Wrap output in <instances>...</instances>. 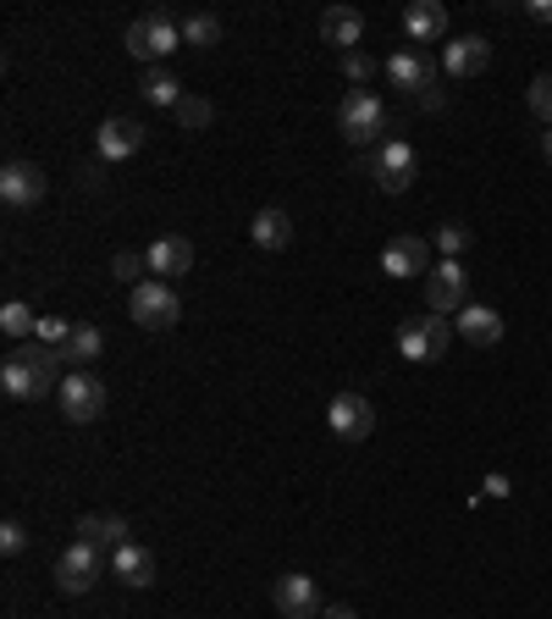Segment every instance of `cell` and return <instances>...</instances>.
Wrapping results in <instances>:
<instances>
[{
  "mask_svg": "<svg viewBox=\"0 0 552 619\" xmlns=\"http://www.w3.org/2000/svg\"><path fill=\"white\" fill-rule=\"evenodd\" d=\"M337 128H343L348 145H371V139H382L393 122H387V106H382L371 89H348L343 106H337Z\"/></svg>",
  "mask_w": 552,
  "mask_h": 619,
  "instance_id": "obj_1",
  "label": "cell"
},
{
  "mask_svg": "<svg viewBox=\"0 0 552 619\" xmlns=\"http://www.w3.org/2000/svg\"><path fill=\"white\" fill-rule=\"evenodd\" d=\"M128 56H138V61H166L177 45H183V22H171L166 11H149V17H138V22H128Z\"/></svg>",
  "mask_w": 552,
  "mask_h": 619,
  "instance_id": "obj_2",
  "label": "cell"
},
{
  "mask_svg": "<svg viewBox=\"0 0 552 619\" xmlns=\"http://www.w3.org/2000/svg\"><path fill=\"white\" fill-rule=\"evenodd\" d=\"M128 315H134L138 326H149V332H166V326H177L183 299L171 294V283L149 277V283H138L134 294H128Z\"/></svg>",
  "mask_w": 552,
  "mask_h": 619,
  "instance_id": "obj_3",
  "label": "cell"
},
{
  "mask_svg": "<svg viewBox=\"0 0 552 619\" xmlns=\"http://www.w3.org/2000/svg\"><path fill=\"white\" fill-rule=\"evenodd\" d=\"M464 305H470V277H464V266H459V261H436V266L425 272V310H431V315H459Z\"/></svg>",
  "mask_w": 552,
  "mask_h": 619,
  "instance_id": "obj_4",
  "label": "cell"
},
{
  "mask_svg": "<svg viewBox=\"0 0 552 619\" xmlns=\"http://www.w3.org/2000/svg\"><path fill=\"white\" fill-rule=\"evenodd\" d=\"M61 415L72 421V426H89V421H100L106 415V382L100 376H89V371H72L67 382H61Z\"/></svg>",
  "mask_w": 552,
  "mask_h": 619,
  "instance_id": "obj_5",
  "label": "cell"
},
{
  "mask_svg": "<svg viewBox=\"0 0 552 619\" xmlns=\"http://www.w3.org/2000/svg\"><path fill=\"white\" fill-rule=\"evenodd\" d=\"M100 570H106V553H100L95 542H72V548L56 559V587H61L67 598H78V592H89V587L100 581Z\"/></svg>",
  "mask_w": 552,
  "mask_h": 619,
  "instance_id": "obj_6",
  "label": "cell"
},
{
  "mask_svg": "<svg viewBox=\"0 0 552 619\" xmlns=\"http://www.w3.org/2000/svg\"><path fill=\"white\" fill-rule=\"evenodd\" d=\"M326 426H332L343 443H365V438L376 432V410H371V399H359V393H337V399L326 404Z\"/></svg>",
  "mask_w": 552,
  "mask_h": 619,
  "instance_id": "obj_7",
  "label": "cell"
},
{
  "mask_svg": "<svg viewBox=\"0 0 552 619\" xmlns=\"http://www.w3.org/2000/svg\"><path fill=\"white\" fill-rule=\"evenodd\" d=\"M0 199H6L11 210L39 205V199H45V171H39L33 160H6V166H0Z\"/></svg>",
  "mask_w": 552,
  "mask_h": 619,
  "instance_id": "obj_8",
  "label": "cell"
},
{
  "mask_svg": "<svg viewBox=\"0 0 552 619\" xmlns=\"http://www.w3.org/2000/svg\"><path fill=\"white\" fill-rule=\"evenodd\" d=\"M414 166H420V160H414V145H404V139H387L382 150L371 155V171H376V183H382L387 194H404V188H410Z\"/></svg>",
  "mask_w": 552,
  "mask_h": 619,
  "instance_id": "obj_9",
  "label": "cell"
},
{
  "mask_svg": "<svg viewBox=\"0 0 552 619\" xmlns=\"http://www.w3.org/2000/svg\"><path fill=\"white\" fill-rule=\"evenodd\" d=\"M387 78H393V89H410V95H431L436 89V61L425 56V50H393L387 56Z\"/></svg>",
  "mask_w": 552,
  "mask_h": 619,
  "instance_id": "obj_10",
  "label": "cell"
},
{
  "mask_svg": "<svg viewBox=\"0 0 552 619\" xmlns=\"http://www.w3.org/2000/svg\"><path fill=\"white\" fill-rule=\"evenodd\" d=\"M144 139H149V128H144L138 117H111V122H100V134H95V155H100V160H128V155L144 150Z\"/></svg>",
  "mask_w": 552,
  "mask_h": 619,
  "instance_id": "obj_11",
  "label": "cell"
},
{
  "mask_svg": "<svg viewBox=\"0 0 552 619\" xmlns=\"http://www.w3.org/2000/svg\"><path fill=\"white\" fill-rule=\"evenodd\" d=\"M144 261H149V277L171 283V277H188V272H194V244L177 238V233H166V238H155V244L144 249Z\"/></svg>",
  "mask_w": 552,
  "mask_h": 619,
  "instance_id": "obj_12",
  "label": "cell"
},
{
  "mask_svg": "<svg viewBox=\"0 0 552 619\" xmlns=\"http://www.w3.org/2000/svg\"><path fill=\"white\" fill-rule=\"evenodd\" d=\"M276 615L282 619H321V592L309 576H282L276 581Z\"/></svg>",
  "mask_w": 552,
  "mask_h": 619,
  "instance_id": "obj_13",
  "label": "cell"
},
{
  "mask_svg": "<svg viewBox=\"0 0 552 619\" xmlns=\"http://www.w3.org/2000/svg\"><path fill=\"white\" fill-rule=\"evenodd\" d=\"M453 332H459L464 343H475V348H497V343H503V315L492 305H464L453 315Z\"/></svg>",
  "mask_w": 552,
  "mask_h": 619,
  "instance_id": "obj_14",
  "label": "cell"
},
{
  "mask_svg": "<svg viewBox=\"0 0 552 619\" xmlns=\"http://www.w3.org/2000/svg\"><path fill=\"white\" fill-rule=\"evenodd\" d=\"M382 272L387 277H425L431 272V244L425 238H393L387 249H382Z\"/></svg>",
  "mask_w": 552,
  "mask_h": 619,
  "instance_id": "obj_15",
  "label": "cell"
},
{
  "mask_svg": "<svg viewBox=\"0 0 552 619\" xmlns=\"http://www.w3.org/2000/svg\"><path fill=\"white\" fill-rule=\"evenodd\" d=\"M486 61H492V45L481 33H464V39H453L442 50V72L447 78H475V72H486Z\"/></svg>",
  "mask_w": 552,
  "mask_h": 619,
  "instance_id": "obj_16",
  "label": "cell"
},
{
  "mask_svg": "<svg viewBox=\"0 0 552 619\" xmlns=\"http://www.w3.org/2000/svg\"><path fill=\"white\" fill-rule=\"evenodd\" d=\"M321 39L348 56V50L365 39V17H359L354 6H326V11H321Z\"/></svg>",
  "mask_w": 552,
  "mask_h": 619,
  "instance_id": "obj_17",
  "label": "cell"
},
{
  "mask_svg": "<svg viewBox=\"0 0 552 619\" xmlns=\"http://www.w3.org/2000/svg\"><path fill=\"white\" fill-rule=\"evenodd\" d=\"M111 570L122 576V587H155V553L149 548H138V542H122V548H111Z\"/></svg>",
  "mask_w": 552,
  "mask_h": 619,
  "instance_id": "obj_18",
  "label": "cell"
},
{
  "mask_svg": "<svg viewBox=\"0 0 552 619\" xmlns=\"http://www.w3.org/2000/svg\"><path fill=\"white\" fill-rule=\"evenodd\" d=\"M100 354H106V332L89 326V321H72V332H67V343H61V360H67L72 371H83V365H95Z\"/></svg>",
  "mask_w": 552,
  "mask_h": 619,
  "instance_id": "obj_19",
  "label": "cell"
},
{
  "mask_svg": "<svg viewBox=\"0 0 552 619\" xmlns=\"http://www.w3.org/2000/svg\"><path fill=\"white\" fill-rule=\"evenodd\" d=\"M404 33H410L414 45L442 39V33H447V6H442V0H414L410 11H404Z\"/></svg>",
  "mask_w": 552,
  "mask_h": 619,
  "instance_id": "obj_20",
  "label": "cell"
},
{
  "mask_svg": "<svg viewBox=\"0 0 552 619\" xmlns=\"http://www.w3.org/2000/svg\"><path fill=\"white\" fill-rule=\"evenodd\" d=\"M249 238H255V249H287V244H293V216H287L282 205H266V210H255V222H249Z\"/></svg>",
  "mask_w": 552,
  "mask_h": 619,
  "instance_id": "obj_21",
  "label": "cell"
},
{
  "mask_svg": "<svg viewBox=\"0 0 552 619\" xmlns=\"http://www.w3.org/2000/svg\"><path fill=\"white\" fill-rule=\"evenodd\" d=\"M138 95H144L149 106H160V111H177V100H183V83L171 78V67H144V78H138Z\"/></svg>",
  "mask_w": 552,
  "mask_h": 619,
  "instance_id": "obj_22",
  "label": "cell"
},
{
  "mask_svg": "<svg viewBox=\"0 0 552 619\" xmlns=\"http://www.w3.org/2000/svg\"><path fill=\"white\" fill-rule=\"evenodd\" d=\"M0 393L17 399V404L39 399V376H33V365H28L22 354H6V365H0Z\"/></svg>",
  "mask_w": 552,
  "mask_h": 619,
  "instance_id": "obj_23",
  "label": "cell"
},
{
  "mask_svg": "<svg viewBox=\"0 0 552 619\" xmlns=\"http://www.w3.org/2000/svg\"><path fill=\"white\" fill-rule=\"evenodd\" d=\"M78 542H95V548H122L128 542V520L122 514H83L78 520Z\"/></svg>",
  "mask_w": 552,
  "mask_h": 619,
  "instance_id": "obj_24",
  "label": "cell"
},
{
  "mask_svg": "<svg viewBox=\"0 0 552 619\" xmlns=\"http://www.w3.org/2000/svg\"><path fill=\"white\" fill-rule=\"evenodd\" d=\"M221 39V22L210 17V11H194V17H183V45H194V50H210Z\"/></svg>",
  "mask_w": 552,
  "mask_h": 619,
  "instance_id": "obj_25",
  "label": "cell"
},
{
  "mask_svg": "<svg viewBox=\"0 0 552 619\" xmlns=\"http://www.w3.org/2000/svg\"><path fill=\"white\" fill-rule=\"evenodd\" d=\"M0 326H6V337H39V315L22 305V299H6V305H0Z\"/></svg>",
  "mask_w": 552,
  "mask_h": 619,
  "instance_id": "obj_26",
  "label": "cell"
},
{
  "mask_svg": "<svg viewBox=\"0 0 552 619\" xmlns=\"http://www.w3.org/2000/svg\"><path fill=\"white\" fill-rule=\"evenodd\" d=\"M398 354H404V360H414V365H425V360H431V343H425V315H414V321H404V326H398Z\"/></svg>",
  "mask_w": 552,
  "mask_h": 619,
  "instance_id": "obj_27",
  "label": "cell"
},
{
  "mask_svg": "<svg viewBox=\"0 0 552 619\" xmlns=\"http://www.w3.org/2000/svg\"><path fill=\"white\" fill-rule=\"evenodd\" d=\"M171 117H177V128H188V134H194V128H210V122H216V106H210V100H199V95H183Z\"/></svg>",
  "mask_w": 552,
  "mask_h": 619,
  "instance_id": "obj_28",
  "label": "cell"
},
{
  "mask_svg": "<svg viewBox=\"0 0 552 619\" xmlns=\"http://www.w3.org/2000/svg\"><path fill=\"white\" fill-rule=\"evenodd\" d=\"M111 277H117V283L134 294L138 283H149V261H144V255H134V249H122V255L111 261Z\"/></svg>",
  "mask_w": 552,
  "mask_h": 619,
  "instance_id": "obj_29",
  "label": "cell"
},
{
  "mask_svg": "<svg viewBox=\"0 0 552 619\" xmlns=\"http://www.w3.org/2000/svg\"><path fill=\"white\" fill-rule=\"evenodd\" d=\"M436 249H442V261H459L470 249V227L464 222H442L436 227Z\"/></svg>",
  "mask_w": 552,
  "mask_h": 619,
  "instance_id": "obj_30",
  "label": "cell"
},
{
  "mask_svg": "<svg viewBox=\"0 0 552 619\" xmlns=\"http://www.w3.org/2000/svg\"><path fill=\"white\" fill-rule=\"evenodd\" d=\"M425 343H431V360H442L447 343H453V321L447 315H425Z\"/></svg>",
  "mask_w": 552,
  "mask_h": 619,
  "instance_id": "obj_31",
  "label": "cell"
},
{
  "mask_svg": "<svg viewBox=\"0 0 552 619\" xmlns=\"http://www.w3.org/2000/svg\"><path fill=\"white\" fill-rule=\"evenodd\" d=\"M525 100H531V117L552 128V72H542V78L531 83V95H525Z\"/></svg>",
  "mask_w": 552,
  "mask_h": 619,
  "instance_id": "obj_32",
  "label": "cell"
},
{
  "mask_svg": "<svg viewBox=\"0 0 552 619\" xmlns=\"http://www.w3.org/2000/svg\"><path fill=\"white\" fill-rule=\"evenodd\" d=\"M343 72H348L354 83H371V78H376V61H371L365 50H348V56H343Z\"/></svg>",
  "mask_w": 552,
  "mask_h": 619,
  "instance_id": "obj_33",
  "label": "cell"
},
{
  "mask_svg": "<svg viewBox=\"0 0 552 619\" xmlns=\"http://www.w3.org/2000/svg\"><path fill=\"white\" fill-rule=\"evenodd\" d=\"M67 332H72V321H61V315H39V343L61 348V343H67Z\"/></svg>",
  "mask_w": 552,
  "mask_h": 619,
  "instance_id": "obj_34",
  "label": "cell"
},
{
  "mask_svg": "<svg viewBox=\"0 0 552 619\" xmlns=\"http://www.w3.org/2000/svg\"><path fill=\"white\" fill-rule=\"evenodd\" d=\"M0 548H6V559L28 553V531H22V520H6V525H0Z\"/></svg>",
  "mask_w": 552,
  "mask_h": 619,
  "instance_id": "obj_35",
  "label": "cell"
},
{
  "mask_svg": "<svg viewBox=\"0 0 552 619\" xmlns=\"http://www.w3.org/2000/svg\"><path fill=\"white\" fill-rule=\"evenodd\" d=\"M481 492H486V498H509V475H503V470H492Z\"/></svg>",
  "mask_w": 552,
  "mask_h": 619,
  "instance_id": "obj_36",
  "label": "cell"
},
{
  "mask_svg": "<svg viewBox=\"0 0 552 619\" xmlns=\"http://www.w3.org/2000/svg\"><path fill=\"white\" fill-rule=\"evenodd\" d=\"M525 17H536V22H552V0H525Z\"/></svg>",
  "mask_w": 552,
  "mask_h": 619,
  "instance_id": "obj_37",
  "label": "cell"
},
{
  "mask_svg": "<svg viewBox=\"0 0 552 619\" xmlns=\"http://www.w3.org/2000/svg\"><path fill=\"white\" fill-rule=\"evenodd\" d=\"M321 619H359L348 603H332V609H321Z\"/></svg>",
  "mask_w": 552,
  "mask_h": 619,
  "instance_id": "obj_38",
  "label": "cell"
},
{
  "mask_svg": "<svg viewBox=\"0 0 552 619\" xmlns=\"http://www.w3.org/2000/svg\"><path fill=\"white\" fill-rule=\"evenodd\" d=\"M542 155H548V160H552V128H548V134H542Z\"/></svg>",
  "mask_w": 552,
  "mask_h": 619,
  "instance_id": "obj_39",
  "label": "cell"
}]
</instances>
